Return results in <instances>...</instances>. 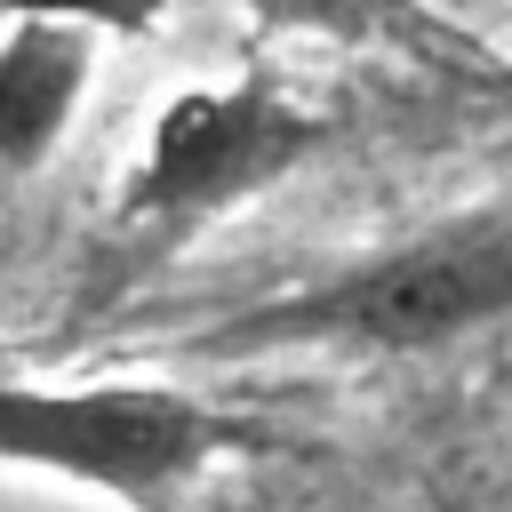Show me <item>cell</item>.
<instances>
[{"instance_id": "cell-2", "label": "cell", "mask_w": 512, "mask_h": 512, "mask_svg": "<svg viewBox=\"0 0 512 512\" xmlns=\"http://www.w3.org/2000/svg\"><path fill=\"white\" fill-rule=\"evenodd\" d=\"M240 440L248 432L184 384H0V464L128 512H168Z\"/></svg>"}, {"instance_id": "cell-1", "label": "cell", "mask_w": 512, "mask_h": 512, "mask_svg": "<svg viewBox=\"0 0 512 512\" xmlns=\"http://www.w3.org/2000/svg\"><path fill=\"white\" fill-rule=\"evenodd\" d=\"M488 328H512V200L416 224L320 280L256 296L192 336L200 360H256V352H448Z\"/></svg>"}, {"instance_id": "cell-3", "label": "cell", "mask_w": 512, "mask_h": 512, "mask_svg": "<svg viewBox=\"0 0 512 512\" xmlns=\"http://www.w3.org/2000/svg\"><path fill=\"white\" fill-rule=\"evenodd\" d=\"M320 144H328V120L272 80L184 88L160 104V120L120 184V224L144 240H184V232L248 208L256 192L288 184Z\"/></svg>"}, {"instance_id": "cell-5", "label": "cell", "mask_w": 512, "mask_h": 512, "mask_svg": "<svg viewBox=\"0 0 512 512\" xmlns=\"http://www.w3.org/2000/svg\"><path fill=\"white\" fill-rule=\"evenodd\" d=\"M40 8H56V16H80V24H112V32H144L152 24V8L160 0H40Z\"/></svg>"}, {"instance_id": "cell-4", "label": "cell", "mask_w": 512, "mask_h": 512, "mask_svg": "<svg viewBox=\"0 0 512 512\" xmlns=\"http://www.w3.org/2000/svg\"><path fill=\"white\" fill-rule=\"evenodd\" d=\"M96 80V24L24 8L0 32V176H32L72 136Z\"/></svg>"}, {"instance_id": "cell-6", "label": "cell", "mask_w": 512, "mask_h": 512, "mask_svg": "<svg viewBox=\"0 0 512 512\" xmlns=\"http://www.w3.org/2000/svg\"><path fill=\"white\" fill-rule=\"evenodd\" d=\"M24 8H40V0H0V16H24Z\"/></svg>"}]
</instances>
